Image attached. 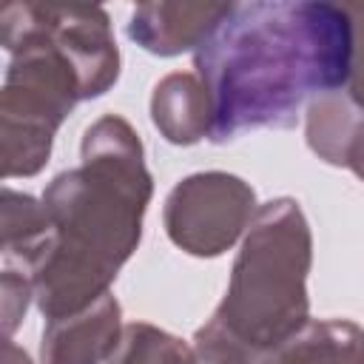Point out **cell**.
I'll return each instance as SVG.
<instances>
[{"instance_id":"6da1fadb","label":"cell","mask_w":364,"mask_h":364,"mask_svg":"<svg viewBox=\"0 0 364 364\" xmlns=\"http://www.w3.org/2000/svg\"><path fill=\"white\" fill-rule=\"evenodd\" d=\"M353 26L324 0L233 3L193 51L210 97V142L256 128H290L301 105L347 88Z\"/></svg>"},{"instance_id":"7a4b0ae2","label":"cell","mask_w":364,"mask_h":364,"mask_svg":"<svg viewBox=\"0 0 364 364\" xmlns=\"http://www.w3.org/2000/svg\"><path fill=\"white\" fill-rule=\"evenodd\" d=\"M80 165L43 193L51 236L28 270L46 321L74 316L105 293L142 239L154 179L128 119L105 114L82 134Z\"/></svg>"},{"instance_id":"3957f363","label":"cell","mask_w":364,"mask_h":364,"mask_svg":"<svg viewBox=\"0 0 364 364\" xmlns=\"http://www.w3.org/2000/svg\"><path fill=\"white\" fill-rule=\"evenodd\" d=\"M9 68L0 94L3 176H34L77 102L119 77V48L102 6L9 3L0 11Z\"/></svg>"},{"instance_id":"277c9868","label":"cell","mask_w":364,"mask_h":364,"mask_svg":"<svg viewBox=\"0 0 364 364\" xmlns=\"http://www.w3.org/2000/svg\"><path fill=\"white\" fill-rule=\"evenodd\" d=\"M313 233L296 199L264 202L233 262L222 304L210 316L253 350L270 353L310 321L307 273Z\"/></svg>"},{"instance_id":"5b68a950","label":"cell","mask_w":364,"mask_h":364,"mask_svg":"<svg viewBox=\"0 0 364 364\" xmlns=\"http://www.w3.org/2000/svg\"><path fill=\"white\" fill-rule=\"evenodd\" d=\"M256 210V193L242 176L202 171L173 185L165 199L162 222L176 247L210 259L247 233Z\"/></svg>"},{"instance_id":"8992f818","label":"cell","mask_w":364,"mask_h":364,"mask_svg":"<svg viewBox=\"0 0 364 364\" xmlns=\"http://www.w3.org/2000/svg\"><path fill=\"white\" fill-rule=\"evenodd\" d=\"M122 310L114 293L91 307L46 321L40 341L43 364H105L122 336Z\"/></svg>"},{"instance_id":"52a82bcc","label":"cell","mask_w":364,"mask_h":364,"mask_svg":"<svg viewBox=\"0 0 364 364\" xmlns=\"http://www.w3.org/2000/svg\"><path fill=\"white\" fill-rule=\"evenodd\" d=\"M233 3H142L128 20V37L151 54L173 57L196 51L228 17Z\"/></svg>"},{"instance_id":"ba28073f","label":"cell","mask_w":364,"mask_h":364,"mask_svg":"<svg viewBox=\"0 0 364 364\" xmlns=\"http://www.w3.org/2000/svg\"><path fill=\"white\" fill-rule=\"evenodd\" d=\"M304 114L310 151L330 165L350 168L364 182V108H358L347 94L333 91L316 97Z\"/></svg>"},{"instance_id":"9c48e42d","label":"cell","mask_w":364,"mask_h":364,"mask_svg":"<svg viewBox=\"0 0 364 364\" xmlns=\"http://www.w3.org/2000/svg\"><path fill=\"white\" fill-rule=\"evenodd\" d=\"M151 119L173 145H193L210 134V97L199 74L173 71L162 77L151 97Z\"/></svg>"},{"instance_id":"30bf717a","label":"cell","mask_w":364,"mask_h":364,"mask_svg":"<svg viewBox=\"0 0 364 364\" xmlns=\"http://www.w3.org/2000/svg\"><path fill=\"white\" fill-rule=\"evenodd\" d=\"M264 364H364V327L350 318H310L293 338L273 347Z\"/></svg>"},{"instance_id":"8fae6325","label":"cell","mask_w":364,"mask_h":364,"mask_svg":"<svg viewBox=\"0 0 364 364\" xmlns=\"http://www.w3.org/2000/svg\"><path fill=\"white\" fill-rule=\"evenodd\" d=\"M51 236V219L43 199L3 188V256L6 264H20L23 273L31 270Z\"/></svg>"},{"instance_id":"7c38bea8","label":"cell","mask_w":364,"mask_h":364,"mask_svg":"<svg viewBox=\"0 0 364 364\" xmlns=\"http://www.w3.org/2000/svg\"><path fill=\"white\" fill-rule=\"evenodd\" d=\"M105 364H196V353L193 344L148 321H131Z\"/></svg>"},{"instance_id":"4fadbf2b","label":"cell","mask_w":364,"mask_h":364,"mask_svg":"<svg viewBox=\"0 0 364 364\" xmlns=\"http://www.w3.org/2000/svg\"><path fill=\"white\" fill-rule=\"evenodd\" d=\"M193 353H196V364H264L267 355L230 336L213 318H208L193 333Z\"/></svg>"},{"instance_id":"5bb4252c","label":"cell","mask_w":364,"mask_h":364,"mask_svg":"<svg viewBox=\"0 0 364 364\" xmlns=\"http://www.w3.org/2000/svg\"><path fill=\"white\" fill-rule=\"evenodd\" d=\"M0 290H3V330H6V336H11L20 327L23 316L28 310V301L34 299V284H31L28 273L6 267Z\"/></svg>"},{"instance_id":"9a60e30c","label":"cell","mask_w":364,"mask_h":364,"mask_svg":"<svg viewBox=\"0 0 364 364\" xmlns=\"http://www.w3.org/2000/svg\"><path fill=\"white\" fill-rule=\"evenodd\" d=\"M353 26V63H350V80H347V97L364 108V3L344 6Z\"/></svg>"},{"instance_id":"2e32d148","label":"cell","mask_w":364,"mask_h":364,"mask_svg":"<svg viewBox=\"0 0 364 364\" xmlns=\"http://www.w3.org/2000/svg\"><path fill=\"white\" fill-rule=\"evenodd\" d=\"M3 364H31V358H28V353H26V350H20V347H17L11 338H6Z\"/></svg>"}]
</instances>
